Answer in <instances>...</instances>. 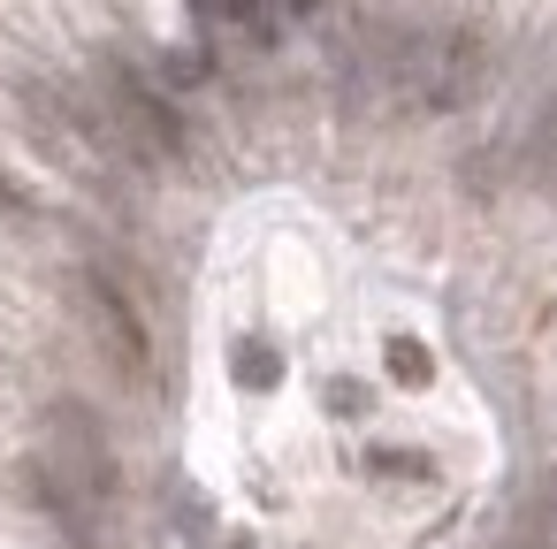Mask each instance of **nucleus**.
<instances>
[{"instance_id":"nucleus-1","label":"nucleus","mask_w":557,"mask_h":549,"mask_svg":"<svg viewBox=\"0 0 557 549\" xmlns=\"http://www.w3.org/2000/svg\"><path fill=\"white\" fill-rule=\"evenodd\" d=\"M108 481H115V458H108L100 420H92L77 397H62V404L47 412V458H39L32 488H39L54 511H85V503L108 496Z\"/></svg>"},{"instance_id":"nucleus-2","label":"nucleus","mask_w":557,"mask_h":549,"mask_svg":"<svg viewBox=\"0 0 557 549\" xmlns=\"http://www.w3.org/2000/svg\"><path fill=\"white\" fill-rule=\"evenodd\" d=\"M85 305H92V321L108 328V351H115L131 374H146V321H138V305H131V298H123L100 267L85 275Z\"/></svg>"},{"instance_id":"nucleus-3","label":"nucleus","mask_w":557,"mask_h":549,"mask_svg":"<svg viewBox=\"0 0 557 549\" xmlns=\"http://www.w3.org/2000/svg\"><path fill=\"white\" fill-rule=\"evenodd\" d=\"M184 9L199 16V32H230L245 47H275V32H283L275 0H184Z\"/></svg>"},{"instance_id":"nucleus-4","label":"nucleus","mask_w":557,"mask_h":549,"mask_svg":"<svg viewBox=\"0 0 557 549\" xmlns=\"http://www.w3.org/2000/svg\"><path fill=\"white\" fill-rule=\"evenodd\" d=\"M275 374H283V359H275V351H260V344H252V351H237V382H245V389H268Z\"/></svg>"}]
</instances>
